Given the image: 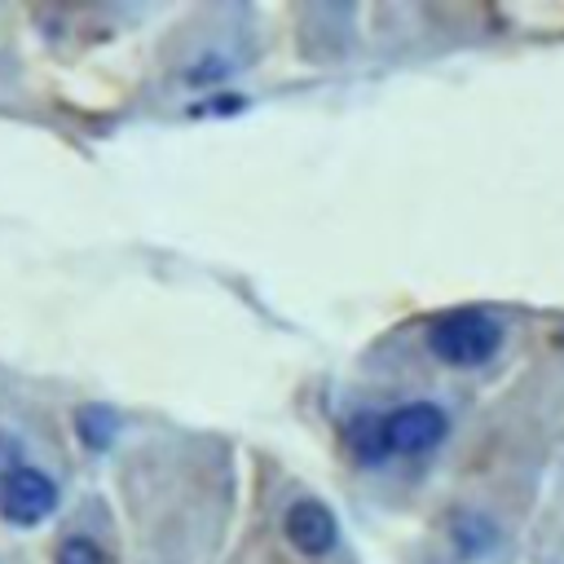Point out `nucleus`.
<instances>
[{
    "mask_svg": "<svg viewBox=\"0 0 564 564\" xmlns=\"http://www.w3.org/2000/svg\"><path fill=\"white\" fill-rule=\"evenodd\" d=\"M502 344V326L494 313L485 308H458L432 322L427 330V348L445 361V366H480L489 352H498Z\"/></svg>",
    "mask_w": 564,
    "mask_h": 564,
    "instance_id": "1",
    "label": "nucleus"
},
{
    "mask_svg": "<svg viewBox=\"0 0 564 564\" xmlns=\"http://www.w3.org/2000/svg\"><path fill=\"white\" fill-rule=\"evenodd\" d=\"M445 432H449V423L432 401H410V405L383 414L388 454H427L432 445L445 441Z\"/></svg>",
    "mask_w": 564,
    "mask_h": 564,
    "instance_id": "2",
    "label": "nucleus"
},
{
    "mask_svg": "<svg viewBox=\"0 0 564 564\" xmlns=\"http://www.w3.org/2000/svg\"><path fill=\"white\" fill-rule=\"evenodd\" d=\"M53 507H57V485L35 467H18L0 485V516L9 524H40Z\"/></svg>",
    "mask_w": 564,
    "mask_h": 564,
    "instance_id": "3",
    "label": "nucleus"
},
{
    "mask_svg": "<svg viewBox=\"0 0 564 564\" xmlns=\"http://www.w3.org/2000/svg\"><path fill=\"white\" fill-rule=\"evenodd\" d=\"M286 538H291V546L304 551V555H326V551L335 546V516H330L322 502L304 498V502H295V507L286 511Z\"/></svg>",
    "mask_w": 564,
    "mask_h": 564,
    "instance_id": "4",
    "label": "nucleus"
},
{
    "mask_svg": "<svg viewBox=\"0 0 564 564\" xmlns=\"http://www.w3.org/2000/svg\"><path fill=\"white\" fill-rule=\"evenodd\" d=\"M348 449L361 463H383L388 454V436H383V414H357L348 423Z\"/></svg>",
    "mask_w": 564,
    "mask_h": 564,
    "instance_id": "5",
    "label": "nucleus"
},
{
    "mask_svg": "<svg viewBox=\"0 0 564 564\" xmlns=\"http://www.w3.org/2000/svg\"><path fill=\"white\" fill-rule=\"evenodd\" d=\"M57 564H106V560H101V551L88 538H70V542H62Z\"/></svg>",
    "mask_w": 564,
    "mask_h": 564,
    "instance_id": "6",
    "label": "nucleus"
},
{
    "mask_svg": "<svg viewBox=\"0 0 564 564\" xmlns=\"http://www.w3.org/2000/svg\"><path fill=\"white\" fill-rule=\"evenodd\" d=\"M79 427H84V441H97L101 445L110 436V414L106 410H84L79 414Z\"/></svg>",
    "mask_w": 564,
    "mask_h": 564,
    "instance_id": "7",
    "label": "nucleus"
},
{
    "mask_svg": "<svg viewBox=\"0 0 564 564\" xmlns=\"http://www.w3.org/2000/svg\"><path fill=\"white\" fill-rule=\"evenodd\" d=\"M13 471H18V445H13L9 436H0V485H4Z\"/></svg>",
    "mask_w": 564,
    "mask_h": 564,
    "instance_id": "8",
    "label": "nucleus"
}]
</instances>
